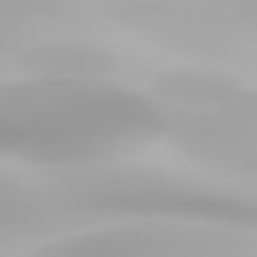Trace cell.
Listing matches in <instances>:
<instances>
[{"label": "cell", "mask_w": 257, "mask_h": 257, "mask_svg": "<svg viewBox=\"0 0 257 257\" xmlns=\"http://www.w3.org/2000/svg\"><path fill=\"white\" fill-rule=\"evenodd\" d=\"M164 131V106L124 82L37 76L0 88V164L94 170L140 158Z\"/></svg>", "instance_id": "1"}]
</instances>
